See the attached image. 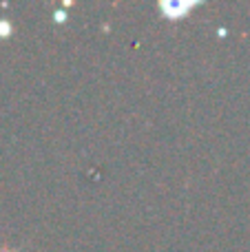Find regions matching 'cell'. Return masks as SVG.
I'll return each mask as SVG.
<instances>
[{
    "label": "cell",
    "instance_id": "277c9868",
    "mask_svg": "<svg viewBox=\"0 0 250 252\" xmlns=\"http://www.w3.org/2000/svg\"><path fill=\"white\" fill-rule=\"evenodd\" d=\"M0 252H9V250H0Z\"/></svg>",
    "mask_w": 250,
    "mask_h": 252
},
{
    "label": "cell",
    "instance_id": "3957f363",
    "mask_svg": "<svg viewBox=\"0 0 250 252\" xmlns=\"http://www.w3.org/2000/svg\"><path fill=\"white\" fill-rule=\"evenodd\" d=\"M0 31H2V33H9V31H11V27H9L7 22H2V25H0Z\"/></svg>",
    "mask_w": 250,
    "mask_h": 252
},
{
    "label": "cell",
    "instance_id": "7a4b0ae2",
    "mask_svg": "<svg viewBox=\"0 0 250 252\" xmlns=\"http://www.w3.org/2000/svg\"><path fill=\"white\" fill-rule=\"evenodd\" d=\"M66 20V13L64 11H58L56 13V22H64Z\"/></svg>",
    "mask_w": 250,
    "mask_h": 252
},
{
    "label": "cell",
    "instance_id": "6da1fadb",
    "mask_svg": "<svg viewBox=\"0 0 250 252\" xmlns=\"http://www.w3.org/2000/svg\"><path fill=\"white\" fill-rule=\"evenodd\" d=\"M197 4L199 2H162L159 9L166 13L168 20H182V18H184L193 7H197Z\"/></svg>",
    "mask_w": 250,
    "mask_h": 252
}]
</instances>
